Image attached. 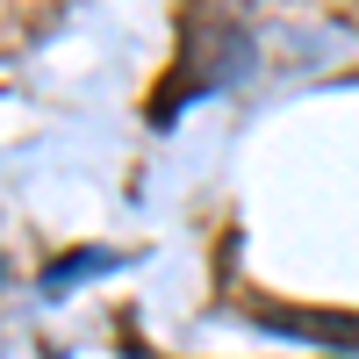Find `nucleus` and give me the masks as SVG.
<instances>
[{"mask_svg":"<svg viewBox=\"0 0 359 359\" xmlns=\"http://www.w3.org/2000/svg\"><path fill=\"white\" fill-rule=\"evenodd\" d=\"M245 65H252V43H245V29H230V22H208V29H194V36H187V57H180V72L158 86V108H151V123H172V115H180V101H194V94H208V86L237 79Z\"/></svg>","mask_w":359,"mask_h":359,"instance_id":"nucleus-1","label":"nucleus"},{"mask_svg":"<svg viewBox=\"0 0 359 359\" xmlns=\"http://www.w3.org/2000/svg\"><path fill=\"white\" fill-rule=\"evenodd\" d=\"M252 323L280 338H309V345H331V352H359V316L352 309H294V302H259Z\"/></svg>","mask_w":359,"mask_h":359,"instance_id":"nucleus-2","label":"nucleus"},{"mask_svg":"<svg viewBox=\"0 0 359 359\" xmlns=\"http://www.w3.org/2000/svg\"><path fill=\"white\" fill-rule=\"evenodd\" d=\"M108 266H115V252H101V245H86V252H65V259H57L50 273H43V287L57 294V287H72V280H94V273H108Z\"/></svg>","mask_w":359,"mask_h":359,"instance_id":"nucleus-3","label":"nucleus"},{"mask_svg":"<svg viewBox=\"0 0 359 359\" xmlns=\"http://www.w3.org/2000/svg\"><path fill=\"white\" fill-rule=\"evenodd\" d=\"M130 359H137V352H130Z\"/></svg>","mask_w":359,"mask_h":359,"instance_id":"nucleus-4","label":"nucleus"}]
</instances>
